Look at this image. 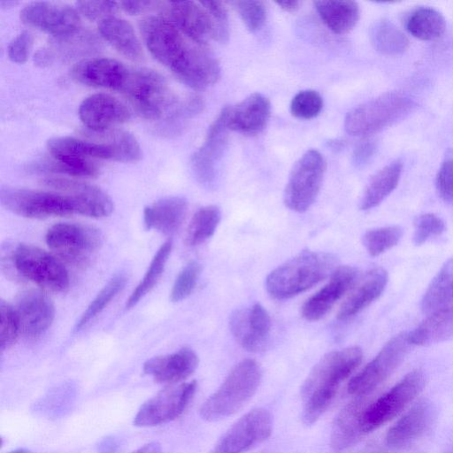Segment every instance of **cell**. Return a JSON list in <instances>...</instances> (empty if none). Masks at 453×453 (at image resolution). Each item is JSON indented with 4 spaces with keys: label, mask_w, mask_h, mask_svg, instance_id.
Here are the masks:
<instances>
[{
    "label": "cell",
    "mask_w": 453,
    "mask_h": 453,
    "mask_svg": "<svg viewBox=\"0 0 453 453\" xmlns=\"http://www.w3.org/2000/svg\"><path fill=\"white\" fill-rule=\"evenodd\" d=\"M139 29L150 54L188 88L203 90L219 79V64L208 46L193 41L166 17H147Z\"/></svg>",
    "instance_id": "6da1fadb"
},
{
    "label": "cell",
    "mask_w": 453,
    "mask_h": 453,
    "mask_svg": "<svg viewBox=\"0 0 453 453\" xmlns=\"http://www.w3.org/2000/svg\"><path fill=\"white\" fill-rule=\"evenodd\" d=\"M363 358L357 346L328 352L313 366L302 388V418L311 426L326 412L340 385L357 369Z\"/></svg>",
    "instance_id": "7a4b0ae2"
},
{
    "label": "cell",
    "mask_w": 453,
    "mask_h": 453,
    "mask_svg": "<svg viewBox=\"0 0 453 453\" xmlns=\"http://www.w3.org/2000/svg\"><path fill=\"white\" fill-rule=\"evenodd\" d=\"M337 264L338 259L332 253L302 251L267 275L265 288L274 299H289L331 275Z\"/></svg>",
    "instance_id": "3957f363"
},
{
    "label": "cell",
    "mask_w": 453,
    "mask_h": 453,
    "mask_svg": "<svg viewBox=\"0 0 453 453\" xmlns=\"http://www.w3.org/2000/svg\"><path fill=\"white\" fill-rule=\"evenodd\" d=\"M261 379L262 369L256 360L241 361L203 402L199 411L201 418L214 422L234 415L255 395Z\"/></svg>",
    "instance_id": "277c9868"
},
{
    "label": "cell",
    "mask_w": 453,
    "mask_h": 453,
    "mask_svg": "<svg viewBox=\"0 0 453 453\" xmlns=\"http://www.w3.org/2000/svg\"><path fill=\"white\" fill-rule=\"evenodd\" d=\"M415 107L408 94L387 92L350 110L345 116L344 128L350 135L365 137L404 119Z\"/></svg>",
    "instance_id": "5b68a950"
},
{
    "label": "cell",
    "mask_w": 453,
    "mask_h": 453,
    "mask_svg": "<svg viewBox=\"0 0 453 453\" xmlns=\"http://www.w3.org/2000/svg\"><path fill=\"white\" fill-rule=\"evenodd\" d=\"M120 92L135 111L146 119H159L178 104L166 80L159 73L148 68L130 70Z\"/></svg>",
    "instance_id": "8992f818"
},
{
    "label": "cell",
    "mask_w": 453,
    "mask_h": 453,
    "mask_svg": "<svg viewBox=\"0 0 453 453\" xmlns=\"http://www.w3.org/2000/svg\"><path fill=\"white\" fill-rule=\"evenodd\" d=\"M17 273L46 290L65 291L69 286L68 273L53 255L29 244L17 245L10 255Z\"/></svg>",
    "instance_id": "52a82bcc"
},
{
    "label": "cell",
    "mask_w": 453,
    "mask_h": 453,
    "mask_svg": "<svg viewBox=\"0 0 453 453\" xmlns=\"http://www.w3.org/2000/svg\"><path fill=\"white\" fill-rule=\"evenodd\" d=\"M426 376L420 369L407 373L388 392L364 409L362 433L372 432L397 416L423 390Z\"/></svg>",
    "instance_id": "ba28073f"
},
{
    "label": "cell",
    "mask_w": 453,
    "mask_h": 453,
    "mask_svg": "<svg viewBox=\"0 0 453 453\" xmlns=\"http://www.w3.org/2000/svg\"><path fill=\"white\" fill-rule=\"evenodd\" d=\"M326 172L324 157L316 150L303 153L294 165L284 191V203L294 211L303 212L315 202Z\"/></svg>",
    "instance_id": "9c48e42d"
},
{
    "label": "cell",
    "mask_w": 453,
    "mask_h": 453,
    "mask_svg": "<svg viewBox=\"0 0 453 453\" xmlns=\"http://www.w3.org/2000/svg\"><path fill=\"white\" fill-rule=\"evenodd\" d=\"M46 242L65 262L84 266L95 257L102 245L98 229L76 223H59L46 234Z\"/></svg>",
    "instance_id": "30bf717a"
},
{
    "label": "cell",
    "mask_w": 453,
    "mask_h": 453,
    "mask_svg": "<svg viewBox=\"0 0 453 453\" xmlns=\"http://www.w3.org/2000/svg\"><path fill=\"white\" fill-rule=\"evenodd\" d=\"M411 344L408 332L393 336L348 384V392L356 396L365 395L383 383L401 365Z\"/></svg>",
    "instance_id": "8fae6325"
},
{
    "label": "cell",
    "mask_w": 453,
    "mask_h": 453,
    "mask_svg": "<svg viewBox=\"0 0 453 453\" xmlns=\"http://www.w3.org/2000/svg\"><path fill=\"white\" fill-rule=\"evenodd\" d=\"M0 202L12 212L29 219L73 214L69 200L60 193L2 187Z\"/></svg>",
    "instance_id": "7c38bea8"
},
{
    "label": "cell",
    "mask_w": 453,
    "mask_h": 453,
    "mask_svg": "<svg viewBox=\"0 0 453 453\" xmlns=\"http://www.w3.org/2000/svg\"><path fill=\"white\" fill-rule=\"evenodd\" d=\"M196 380L170 386L147 400L137 411L134 424L136 426H155L180 417L196 391Z\"/></svg>",
    "instance_id": "4fadbf2b"
},
{
    "label": "cell",
    "mask_w": 453,
    "mask_h": 453,
    "mask_svg": "<svg viewBox=\"0 0 453 453\" xmlns=\"http://www.w3.org/2000/svg\"><path fill=\"white\" fill-rule=\"evenodd\" d=\"M273 418L257 408L240 418L219 440L211 453H243L270 437Z\"/></svg>",
    "instance_id": "5bb4252c"
},
{
    "label": "cell",
    "mask_w": 453,
    "mask_h": 453,
    "mask_svg": "<svg viewBox=\"0 0 453 453\" xmlns=\"http://www.w3.org/2000/svg\"><path fill=\"white\" fill-rule=\"evenodd\" d=\"M43 184L65 196L71 203L74 213L91 218L109 216L113 211L110 196L100 188L67 178L50 177Z\"/></svg>",
    "instance_id": "9a60e30c"
},
{
    "label": "cell",
    "mask_w": 453,
    "mask_h": 453,
    "mask_svg": "<svg viewBox=\"0 0 453 453\" xmlns=\"http://www.w3.org/2000/svg\"><path fill=\"white\" fill-rule=\"evenodd\" d=\"M228 127L224 110L210 126L205 140L191 157V167L196 180L205 188L214 186L219 166L226 149Z\"/></svg>",
    "instance_id": "2e32d148"
},
{
    "label": "cell",
    "mask_w": 453,
    "mask_h": 453,
    "mask_svg": "<svg viewBox=\"0 0 453 453\" xmlns=\"http://www.w3.org/2000/svg\"><path fill=\"white\" fill-rule=\"evenodd\" d=\"M21 21L32 27L57 36L72 34L80 29L78 12L58 2H33L20 11Z\"/></svg>",
    "instance_id": "e0dca14e"
},
{
    "label": "cell",
    "mask_w": 453,
    "mask_h": 453,
    "mask_svg": "<svg viewBox=\"0 0 453 453\" xmlns=\"http://www.w3.org/2000/svg\"><path fill=\"white\" fill-rule=\"evenodd\" d=\"M230 330L236 342L246 350H263L270 337L272 322L267 311L255 303L235 311L230 317Z\"/></svg>",
    "instance_id": "ac0fdd59"
},
{
    "label": "cell",
    "mask_w": 453,
    "mask_h": 453,
    "mask_svg": "<svg viewBox=\"0 0 453 453\" xmlns=\"http://www.w3.org/2000/svg\"><path fill=\"white\" fill-rule=\"evenodd\" d=\"M14 310L20 333L28 340L42 336L50 326L55 314L51 300L39 290L21 293Z\"/></svg>",
    "instance_id": "d6986e66"
},
{
    "label": "cell",
    "mask_w": 453,
    "mask_h": 453,
    "mask_svg": "<svg viewBox=\"0 0 453 453\" xmlns=\"http://www.w3.org/2000/svg\"><path fill=\"white\" fill-rule=\"evenodd\" d=\"M357 279L356 268L349 265L337 267L329 281L304 302L302 316L309 321L320 319L351 289Z\"/></svg>",
    "instance_id": "ffe728a7"
},
{
    "label": "cell",
    "mask_w": 453,
    "mask_h": 453,
    "mask_svg": "<svg viewBox=\"0 0 453 453\" xmlns=\"http://www.w3.org/2000/svg\"><path fill=\"white\" fill-rule=\"evenodd\" d=\"M162 11L180 30L193 41L207 45L213 39L214 28L210 14L200 2H163Z\"/></svg>",
    "instance_id": "44dd1931"
},
{
    "label": "cell",
    "mask_w": 453,
    "mask_h": 453,
    "mask_svg": "<svg viewBox=\"0 0 453 453\" xmlns=\"http://www.w3.org/2000/svg\"><path fill=\"white\" fill-rule=\"evenodd\" d=\"M79 117L90 131L101 132L127 122L131 113L118 98L99 93L82 101L79 107Z\"/></svg>",
    "instance_id": "7402d4cb"
},
{
    "label": "cell",
    "mask_w": 453,
    "mask_h": 453,
    "mask_svg": "<svg viewBox=\"0 0 453 453\" xmlns=\"http://www.w3.org/2000/svg\"><path fill=\"white\" fill-rule=\"evenodd\" d=\"M129 69L116 59L91 58L77 63L72 69L75 81L90 87L121 91Z\"/></svg>",
    "instance_id": "603a6c76"
},
{
    "label": "cell",
    "mask_w": 453,
    "mask_h": 453,
    "mask_svg": "<svg viewBox=\"0 0 453 453\" xmlns=\"http://www.w3.org/2000/svg\"><path fill=\"white\" fill-rule=\"evenodd\" d=\"M223 110L229 130L252 135L265 127L271 115V104L263 94L253 93L237 104Z\"/></svg>",
    "instance_id": "cb8c5ba5"
},
{
    "label": "cell",
    "mask_w": 453,
    "mask_h": 453,
    "mask_svg": "<svg viewBox=\"0 0 453 453\" xmlns=\"http://www.w3.org/2000/svg\"><path fill=\"white\" fill-rule=\"evenodd\" d=\"M198 363L193 349L182 348L174 353L148 359L143 365V372L157 383L174 384L191 375Z\"/></svg>",
    "instance_id": "d4e9b609"
},
{
    "label": "cell",
    "mask_w": 453,
    "mask_h": 453,
    "mask_svg": "<svg viewBox=\"0 0 453 453\" xmlns=\"http://www.w3.org/2000/svg\"><path fill=\"white\" fill-rule=\"evenodd\" d=\"M388 281V272L382 267L366 272L351 288L338 311L337 318L345 320L359 313L382 295Z\"/></svg>",
    "instance_id": "484cf974"
},
{
    "label": "cell",
    "mask_w": 453,
    "mask_h": 453,
    "mask_svg": "<svg viewBox=\"0 0 453 453\" xmlns=\"http://www.w3.org/2000/svg\"><path fill=\"white\" fill-rule=\"evenodd\" d=\"M434 418L430 402L421 400L414 404L388 431L387 445L393 449H403L420 438L428 429Z\"/></svg>",
    "instance_id": "4316f807"
},
{
    "label": "cell",
    "mask_w": 453,
    "mask_h": 453,
    "mask_svg": "<svg viewBox=\"0 0 453 453\" xmlns=\"http://www.w3.org/2000/svg\"><path fill=\"white\" fill-rule=\"evenodd\" d=\"M98 47L94 35L77 30L72 34L57 36L51 43L35 56V62L41 66L53 64L56 60L70 59L93 52Z\"/></svg>",
    "instance_id": "83f0119b"
},
{
    "label": "cell",
    "mask_w": 453,
    "mask_h": 453,
    "mask_svg": "<svg viewBox=\"0 0 453 453\" xmlns=\"http://www.w3.org/2000/svg\"><path fill=\"white\" fill-rule=\"evenodd\" d=\"M188 211L187 200L182 196L161 198L143 211V220L148 229L171 234L180 228Z\"/></svg>",
    "instance_id": "f1b7e54d"
},
{
    "label": "cell",
    "mask_w": 453,
    "mask_h": 453,
    "mask_svg": "<svg viewBox=\"0 0 453 453\" xmlns=\"http://www.w3.org/2000/svg\"><path fill=\"white\" fill-rule=\"evenodd\" d=\"M98 30L102 37L127 58L132 61L142 58L141 42L132 25L126 19L109 17L99 22Z\"/></svg>",
    "instance_id": "f546056e"
},
{
    "label": "cell",
    "mask_w": 453,
    "mask_h": 453,
    "mask_svg": "<svg viewBox=\"0 0 453 453\" xmlns=\"http://www.w3.org/2000/svg\"><path fill=\"white\" fill-rule=\"evenodd\" d=\"M47 149L52 157L61 159H113L112 151L109 147L91 140L72 136L50 138L47 142Z\"/></svg>",
    "instance_id": "4dcf8cb0"
},
{
    "label": "cell",
    "mask_w": 453,
    "mask_h": 453,
    "mask_svg": "<svg viewBox=\"0 0 453 453\" xmlns=\"http://www.w3.org/2000/svg\"><path fill=\"white\" fill-rule=\"evenodd\" d=\"M453 336V306L435 311L408 333L410 343L430 346Z\"/></svg>",
    "instance_id": "1f68e13d"
},
{
    "label": "cell",
    "mask_w": 453,
    "mask_h": 453,
    "mask_svg": "<svg viewBox=\"0 0 453 453\" xmlns=\"http://www.w3.org/2000/svg\"><path fill=\"white\" fill-rule=\"evenodd\" d=\"M315 9L324 24L334 34L345 35L357 25L360 10L354 1H315Z\"/></svg>",
    "instance_id": "d6a6232c"
},
{
    "label": "cell",
    "mask_w": 453,
    "mask_h": 453,
    "mask_svg": "<svg viewBox=\"0 0 453 453\" xmlns=\"http://www.w3.org/2000/svg\"><path fill=\"white\" fill-rule=\"evenodd\" d=\"M403 164L396 159L379 170L369 180L359 203L362 211H368L381 203L397 187Z\"/></svg>",
    "instance_id": "836d02e7"
},
{
    "label": "cell",
    "mask_w": 453,
    "mask_h": 453,
    "mask_svg": "<svg viewBox=\"0 0 453 453\" xmlns=\"http://www.w3.org/2000/svg\"><path fill=\"white\" fill-rule=\"evenodd\" d=\"M453 304V257L432 279L421 300L423 312L430 314Z\"/></svg>",
    "instance_id": "e575fe53"
},
{
    "label": "cell",
    "mask_w": 453,
    "mask_h": 453,
    "mask_svg": "<svg viewBox=\"0 0 453 453\" xmlns=\"http://www.w3.org/2000/svg\"><path fill=\"white\" fill-rule=\"evenodd\" d=\"M364 409L359 402H352L346 405L335 418L331 434L330 446L335 452L350 447L362 433L360 418Z\"/></svg>",
    "instance_id": "d590c367"
},
{
    "label": "cell",
    "mask_w": 453,
    "mask_h": 453,
    "mask_svg": "<svg viewBox=\"0 0 453 453\" xmlns=\"http://www.w3.org/2000/svg\"><path fill=\"white\" fill-rule=\"evenodd\" d=\"M405 27L414 37L422 41H434L440 38L445 31L444 17L431 7H419L408 16Z\"/></svg>",
    "instance_id": "8d00e7d4"
},
{
    "label": "cell",
    "mask_w": 453,
    "mask_h": 453,
    "mask_svg": "<svg viewBox=\"0 0 453 453\" xmlns=\"http://www.w3.org/2000/svg\"><path fill=\"white\" fill-rule=\"evenodd\" d=\"M91 138H96L111 149L113 160L136 162L142 157L141 147L136 138L129 132L119 129H108L101 132L90 131Z\"/></svg>",
    "instance_id": "74e56055"
},
{
    "label": "cell",
    "mask_w": 453,
    "mask_h": 453,
    "mask_svg": "<svg viewBox=\"0 0 453 453\" xmlns=\"http://www.w3.org/2000/svg\"><path fill=\"white\" fill-rule=\"evenodd\" d=\"M370 40L378 52L388 56L400 55L410 45L406 35L388 19H380L372 24Z\"/></svg>",
    "instance_id": "f35d334b"
},
{
    "label": "cell",
    "mask_w": 453,
    "mask_h": 453,
    "mask_svg": "<svg viewBox=\"0 0 453 453\" xmlns=\"http://www.w3.org/2000/svg\"><path fill=\"white\" fill-rule=\"evenodd\" d=\"M221 219L220 210L216 205L200 208L193 215L188 225L186 242L188 246H197L211 237Z\"/></svg>",
    "instance_id": "ab89813d"
},
{
    "label": "cell",
    "mask_w": 453,
    "mask_h": 453,
    "mask_svg": "<svg viewBox=\"0 0 453 453\" xmlns=\"http://www.w3.org/2000/svg\"><path fill=\"white\" fill-rule=\"evenodd\" d=\"M172 241H166L158 249L143 278L134 289L128 299L126 307L134 306L142 298H143L157 284L158 279L163 273L165 264L172 250Z\"/></svg>",
    "instance_id": "60d3db41"
},
{
    "label": "cell",
    "mask_w": 453,
    "mask_h": 453,
    "mask_svg": "<svg viewBox=\"0 0 453 453\" xmlns=\"http://www.w3.org/2000/svg\"><path fill=\"white\" fill-rule=\"evenodd\" d=\"M126 283L127 277L124 274H118L112 277L82 313L77 322V330L84 327L90 320L100 314L111 300L125 288Z\"/></svg>",
    "instance_id": "b9f144b4"
},
{
    "label": "cell",
    "mask_w": 453,
    "mask_h": 453,
    "mask_svg": "<svg viewBox=\"0 0 453 453\" xmlns=\"http://www.w3.org/2000/svg\"><path fill=\"white\" fill-rule=\"evenodd\" d=\"M403 235L399 226H389L367 230L362 238L363 244L372 257H377L395 247Z\"/></svg>",
    "instance_id": "7bdbcfd3"
},
{
    "label": "cell",
    "mask_w": 453,
    "mask_h": 453,
    "mask_svg": "<svg viewBox=\"0 0 453 453\" xmlns=\"http://www.w3.org/2000/svg\"><path fill=\"white\" fill-rule=\"evenodd\" d=\"M323 108V99L313 89L299 91L291 100L290 112L300 119H311L317 117Z\"/></svg>",
    "instance_id": "ee69618b"
},
{
    "label": "cell",
    "mask_w": 453,
    "mask_h": 453,
    "mask_svg": "<svg viewBox=\"0 0 453 453\" xmlns=\"http://www.w3.org/2000/svg\"><path fill=\"white\" fill-rule=\"evenodd\" d=\"M232 4L249 31L254 33L263 27L267 18V8L265 2L234 1Z\"/></svg>",
    "instance_id": "f6af8a7d"
},
{
    "label": "cell",
    "mask_w": 453,
    "mask_h": 453,
    "mask_svg": "<svg viewBox=\"0 0 453 453\" xmlns=\"http://www.w3.org/2000/svg\"><path fill=\"white\" fill-rule=\"evenodd\" d=\"M201 265L196 261L189 262L178 274L171 291V300L180 302L187 298L194 290L199 275Z\"/></svg>",
    "instance_id": "bcb514c9"
},
{
    "label": "cell",
    "mask_w": 453,
    "mask_h": 453,
    "mask_svg": "<svg viewBox=\"0 0 453 453\" xmlns=\"http://www.w3.org/2000/svg\"><path fill=\"white\" fill-rule=\"evenodd\" d=\"M445 223L433 213L418 215L414 219L413 243L422 245L428 239L441 235L445 231Z\"/></svg>",
    "instance_id": "7dc6e473"
},
{
    "label": "cell",
    "mask_w": 453,
    "mask_h": 453,
    "mask_svg": "<svg viewBox=\"0 0 453 453\" xmlns=\"http://www.w3.org/2000/svg\"><path fill=\"white\" fill-rule=\"evenodd\" d=\"M0 348L2 350L12 347L20 333L15 310L7 303H0Z\"/></svg>",
    "instance_id": "c3c4849f"
},
{
    "label": "cell",
    "mask_w": 453,
    "mask_h": 453,
    "mask_svg": "<svg viewBox=\"0 0 453 453\" xmlns=\"http://www.w3.org/2000/svg\"><path fill=\"white\" fill-rule=\"evenodd\" d=\"M200 3L211 16L214 28L213 40L221 43L227 42L229 39V24L225 4L217 0L202 1Z\"/></svg>",
    "instance_id": "681fc988"
},
{
    "label": "cell",
    "mask_w": 453,
    "mask_h": 453,
    "mask_svg": "<svg viewBox=\"0 0 453 453\" xmlns=\"http://www.w3.org/2000/svg\"><path fill=\"white\" fill-rule=\"evenodd\" d=\"M119 3L112 1H77V11L90 20H103L117 12Z\"/></svg>",
    "instance_id": "f907efd6"
},
{
    "label": "cell",
    "mask_w": 453,
    "mask_h": 453,
    "mask_svg": "<svg viewBox=\"0 0 453 453\" xmlns=\"http://www.w3.org/2000/svg\"><path fill=\"white\" fill-rule=\"evenodd\" d=\"M436 189L441 199L446 203L453 202V157H446L437 173Z\"/></svg>",
    "instance_id": "816d5d0a"
},
{
    "label": "cell",
    "mask_w": 453,
    "mask_h": 453,
    "mask_svg": "<svg viewBox=\"0 0 453 453\" xmlns=\"http://www.w3.org/2000/svg\"><path fill=\"white\" fill-rule=\"evenodd\" d=\"M33 41V35L29 31L24 30L19 33L8 45V58L17 64L25 63L28 58Z\"/></svg>",
    "instance_id": "f5cc1de1"
},
{
    "label": "cell",
    "mask_w": 453,
    "mask_h": 453,
    "mask_svg": "<svg viewBox=\"0 0 453 453\" xmlns=\"http://www.w3.org/2000/svg\"><path fill=\"white\" fill-rule=\"evenodd\" d=\"M377 150V143L372 140H365L361 142L355 148L351 161L357 168L365 166L373 157Z\"/></svg>",
    "instance_id": "db71d44e"
},
{
    "label": "cell",
    "mask_w": 453,
    "mask_h": 453,
    "mask_svg": "<svg viewBox=\"0 0 453 453\" xmlns=\"http://www.w3.org/2000/svg\"><path fill=\"white\" fill-rule=\"evenodd\" d=\"M125 12L132 15L162 9L163 2L158 1H123L119 3Z\"/></svg>",
    "instance_id": "11a10c76"
},
{
    "label": "cell",
    "mask_w": 453,
    "mask_h": 453,
    "mask_svg": "<svg viewBox=\"0 0 453 453\" xmlns=\"http://www.w3.org/2000/svg\"><path fill=\"white\" fill-rule=\"evenodd\" d=\"M132 453H162V449L159 443L153 441L143 445Z\"/></svg>",
    "instance_id": "9f6ffc18"
},
{
    "label": "cell",
    "mask_w": 453,
    "mask_h": 453,
    "mask_svg": "<svg viewBox=\"0 0 453 453\" xmlns=\"http://www.w3.org/2000/svg\"><path fill=\"white\" fill-rule=\"evenodd\" d=\"M275 4L283 11L288 12H296L300 5L299 1H276Z\"/></svg>",
    "instance_id": "6f0895ef"
},
{
    "label": "cell",
    "mask_w": 453,
    "mask_h": 453,
    "mask_svg": "<svg viewBox=\"0 0 453 453\" xmlns=\"http://www.w3.org/2000/svg\"><path fill=\"white\" fill-rule=\"evenodd\" d=\"M16 4H17V2H13V1H1L0 2V4L2 7H9L10 5H14Z\"/></svg>",
    "instance_id": "680465c9"
},
{
    "label": "cell",
    "mask_w": 453,
    "mask_h": 453,
    "mask_svg": "<svg viewBox=\"0 0 453 453\" xmlns=\"http://www.w3.org/2000/svg\"><path fill=\"white\" fill-rule=\"evenodd\" d=\"M9 453H33L32 451L27 449H18L13 451H11Z\"/></svg>",
    "instance_id": "91938a15"
}]
</instances>
